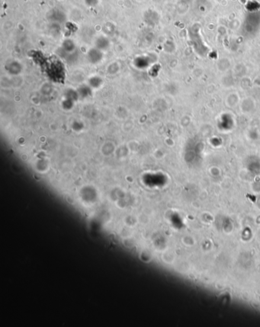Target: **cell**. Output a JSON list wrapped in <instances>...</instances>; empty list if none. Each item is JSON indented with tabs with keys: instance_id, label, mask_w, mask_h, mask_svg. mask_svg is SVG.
<instances>
[{
	"instance_id": "cell-1",
	"label": "cell",
	"mask_w": 260,
	"mask_h": 327,
	"mask_svg": "<svg viewBox=\"0 0 260 327\" xmlns=\"http://www.w3.org/2000/svg\"><path fill=\"white\" fill-rule=\"evenodd\" d=\"M124 223L128 227H134L137 223V219L134 217H127L124 218Z\"/></svg>"
}]
</instances>
